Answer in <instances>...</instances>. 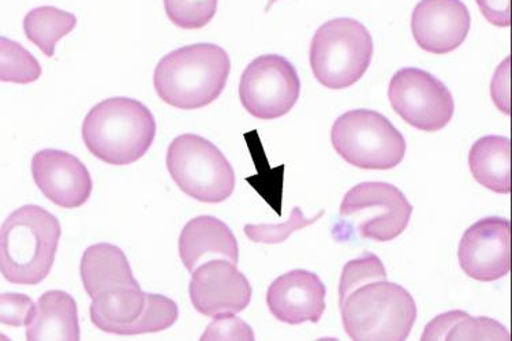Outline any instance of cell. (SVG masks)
<instances>
[{"label":"cell","mask_w":512,"mask_h":341,"mask_svg":"<svg viewBox=\"0 0 512 341\" xmlns=\"http://www.w3.org/2000/svg\"><path fill=\"white\" fill-rule=\"evenodd\" d=\"M0 80L13 84H32L41 77L39 61L17 41L0 39Z\"/></svg>","instance_id":"603a6c76"},{"label":"cell","mask_w":512,"mask_h":341,"mask_svg":"<svg viewBox=\"0 0 512 341\" xmlns=\"http://www.w3.org/2000/svg\"><path fill=\"white\" fill-rule=\"evenodd\" d=\"M62 228L52 213L25 205L7 217L2 226L0 269L11 284L37 286L54 266Z\"/></svg>","instance_id":"277c9868"},{"label":"cell","mask_w":512,"mask_h":341,"mask_svg":"<svg viewBox=\"0 0 512 341\" xmlns=\"http://www.w3.org/2000/svg\"><path fill=\"white\" fill-rule=\"evenodd\" d=\"M189 295L198 313L216 317L244 311L252 301V287L233 262L211 260L192 273Z\"/></svg>","instance_id":"4fadbf2b"},{"label":"cell","mask_w":512,"mask_h":341,"mask_svg":"<svg viewBox=\"0 0 512 341\" xmlns=\"http://www.w3.org/2000/svg\"><path fill=\"white\" fill-rule=\"evenodd\" d=\"M511 56L504 59L493 74L491 82V96L497 110L504 115H511L512 96H511Z\"/></svg>","instance_id":"83f0119b"},{"label":"cell","mask_w":512,"mask_h":341,"mask_svg":"<svg viewBox=\"0 0 512 341\" xmlns=\"http://www.w3.org/2000/svg\"><path fill=\"white\" fill-rule=\"evenodd\" d=\"M80 275L91 299L121 288L140 287L134 279L126 254L110 243H97L84 251Z\"/></svg>","instance_id":"ac0fdd59"},{"label":"cell","mask_w":512,"mask_h":341,"mask_svg":"<svg viewBox=\"0 0 512 341\" xmlns=\"http://www.w3.org/2000/svg\"><path fill=\"white\" fill-rule=\"evenodd\" d=\"M275 2H278V0H269L267 10H269V7H271L272 5H274V3H275Z\"/></svg>","instance_id":"f546056e"},{"label":"cell","mask_w":512,"mask_h":341,"mask_svg":"<svg viewBox=\"0 0 512 341\" xmlns=\"http://www.w3.org/2000/svg\"><path fill=\"white\" fill-rule=\"evenodd\" d=\"M388 99L403 121L426 133L444 129L454 116L450 89L418 67L396 71L388 86Z\"/></svg>","instance_id":"8fae6325"},{"label":"cell","mask_w":512,"mask_h":341,"mask_svg":"<svg viewBox=\"0 0 512 341\" xmlns=\"http://www.w3.org/2000/svg\"><path fill=\"white\" fill-rule=\"evenodd\" d=\"M167 170L186 196L205 204L229 200L235 172L222 151L196 134H182L168 146Z\"/></svg>","instance_id":"ba28073f"},{"label":"cell","mask_w":512,"mask_h":341,"mask_svg":"<svg viewBox=\"0 0 512 341\" xmlns=\"http://www.w3.org/2000/svg\"><path fill=\"white\" fill-rule=\"evenodd\" d=\"M81 339L78 307L65 291H47L40 296L26 325L28 341H78Z\"/></svg>","instance_id":"d6986e66"},{"label":"cell","mask_w":512,"mask_h":341,"mask_svg":"<svg viewBox=\"0 0 512 341\" xmlns=\"http://www.w3.org/2000/svg\"><path fill=\"white\" fill-rule=\"evenodd\" d=\"M472 28L462 0H421L411 16V32L421 50L446 55L458 50Z\"/></svg>","instance_id":"9a60e30c"},{"label":"cell","mask_w":512,"mask_h":341,"mask_svg":"<svg viewBox=\"0 0 512 341\" xmlns=\"http://www.w3.org/2000/svg\"><path fill=\"white\" fill-rule=\"evenodd\" d=\"M230 56L216 44H190L160 59L153 85L160 99L178 110H200L226 88Z\"/></svg>","instance_id":"7a4b0ae2"},{"label":"cell","mask_w":512,"mask_h":341,"mask_svg":"<svg viewBox=\"0 0 512 341\" xmlns=\"http://www.w3.org/2000/svg\"><path fill=\"white\" fill-rule=\"evenodd\" d=\"M179 257L190 273L209 257H222L238 265L237 238L226 223L213 216H198L190 220L178 242Z\"/></svg>","instance_id":"e0dca14e"},{"label":"cell","mask_w":512,"mask_h":341,"mask_svg":"<svg viewBox=\"0 0 512 341\" xmlns=\"http://www.w3.org/2000/svg\"><path fill=\"white\" fill-rule=\"evenodd\" d=\"M163 3L168 20L186 31L204 28L218 10V0H163Z\"/></svg>","instance_id":"cb8c5ba5"},{"label":"cell","mask_w":512,"mask_h":341,"mask_svg":"<svg viewBox=\"0 0 512 341\" xmlns=\"http://www.w3.org/2000/svg\"><path fill=\"white\" fill-rule=\"evenodd\" d=\"M343 328L354 341H405L417 320L410 292L387 273L339 287Z\"/></svg>","instance_id":"6da1fadb"},{"label":"cell","mask_w":512,"mask_h":341,"mask_svg":"<svg viewBox=\"0 0 512 341\" xmlns=\"http://www.w3.org/2000/svg\"><path fill=\"white\" fill-rule=\"evenodd\" d=\"M511 127H512V123H511Z\"/></svg>","instance_id":"1f68e13d"},{"label":"cell","mask_w":512,"mask_h":341,"mask_svg":"<svg viewBox=\"0 0 512 341\" xmlns=\"http://www.w3.org/2000/svg\"><path fill=\"white\" fill-rule=\"evenodd\" d=\"M323 215L324 211H321L319 215L312 217V219H306L300 206H295L291 211L289 220L282 224H246L244 231L245 235L254 243L278 245V243L286 241L293 232L316 223Z\"/></svg>","instance_id":"d4e9b609"},{"label":"cell","mask_w":512,"mask_h":341,"mask_svg":"<svg viewBox=\"0 0 512 341\" xmlns=\"http://www.w3.org/2000/svg\"><path fill=\"white\" fill-rule=\"evenodd\" d=\"M155 116L141 101L112 97L96 104L82 123V140L93 156L110 166H129L151 149Z\"/></svg>","instance_id":"3957f363"},{"label":"cell","mask_w":512,"mask_h":341,"mask_svg":"<svg viewBox=\"0 0 512 341\" xmlns=\"http://www.w3.org/2000/svg\"><path fill=\"white\" fill-rule=\"evenodd\" d=\"M200 340L253 341L256 339H254L252 328L241 318L234 317V314H220V316L213 317V321L207 326Z\"/></svg>","instance_id":"484cf974"},{"label":"cell","mask_w":512,"mask_h":341,"mask_svg":"<svg viewBox=\"0 0 512 341\" xmlns=\"http://www.w3.org/2000/svg\"><path fill=\"white\" fill-rule=\"evenodd\" d=\"M459 265L467 276L482 283L506 277L512 268V226L503 217H485L463 234Z\"/></svg>","instance_id":"7c38bea8"},{"label":"cell","mask_w":512,"mask_h":341,"mask_svg":"<svg viewBox=\"0 0 512 341\" xmlns=\"http://www.w3.org/2000/svg\"><path fill=\"white\" fill-rule=\"evenodd\" d=\"M373 39L361 22L335 18L321 25L310 44V67L328 89H346L361 80L371 66Z\"/></svg>","instance_id":"8992f818"},{"label":"cell","mask_w":512,"mask_h":341,"mask_svg":"<svg viewBox=\"0 0 512 341\" xmlns=\"http://www.w3.org/2000/svg\"><path fill=\"white\" fill-rule=\"evenodd\" d=\"M332 146L351 166L362 170H392L406 156V140L383 114L351 110L336 119Z\"/></svg>","instance_id":"52a82bcc"},{"label":"cell","mask_w":512,"mask_h":341,"mask_svg":"<svg viewBox=\"0 0 512 341\" xmlns=\"http://www.w3.org/2000/svg\"><path fill=\"white\" fill-rule=\"evenodd\" d=\"M511 62H512V44H511Z\"/></svg>","instance_id":"4dcf8cb0"},{"label":"cell","mask_w":512,"mask_h":341,"mask_svg":"<svg viewBox=\"0 0 512 341\" xmlns=\"http://www.w3.org/2000/svg\"><path fill=\"white\" fill-rule=\"evenodd\" d=\"M411 213L413 206L398 187L362 182L343 198L334 235L339 242L354 236L366 241H394L409 226Z\"/></svg>","instance_id":"5b68a950"},{"label":"cell","mask_w":512,"mask_h":341,"mask_svg":"<svg viewBox=\"0 0 512 341\" xmlns=\"http://www.w3.org/2000/svg\"><path fill=\"white\" fill-rule=\"evenodd\" d=\"M92 324L102 332L137 336L166 331L177 322V303L167 296L138 288H121L92 299Z\"/></svg>","instance_id":"9c48e42d"},{"label":"cell","mask_w":512,"mask_h":341,"mask_svg":"<svg viewBox=\"0 0 512 341\" xmlns=\"http://www.w3.org/2000/svg\"><path fill=\"white\" fill-rule=\"evenodd\" d=\"M422 341L433 340H511L506 326L488 317H472L466 311L440 314L425 326Z\"/></svg>","instance_id":"44dd1931"},{"label":"cell","mask_w":512,"mask_h":341,"mask_svg":"<svg viewBox=\"0 0 512 341\" xmlns=\"http://www.w3.org/2000/svg\"><path fill=\"white\" fill-rule=\"evenodd\" d=\"M485 20L497 26L508 28L512 24V0H476Z\"/></svg>","instance_id":"f1b7e54d"},{"label":"cell","mask_w":512,"mask_h":341,"mask_svg":"<svg viewBox=\"0 0 512 341\" xmlns=\"http://www.w3.org/2000/svg\"><path fill=\"white\" fill-rule=\"evenodd\" d=\"M469 168L481 186L497 194L512 190V144L510 138L487 136L474 142L469 152Z\"/></svg>","instance_id":"ffe728a7"},{"label":"cell","mask_w":512,"mask_h":341,"mask_svg":"<svg viewBox=\"0 0 512 341\" xmlns=\"http://www.w3.org/2000/svg\"><path fill=\"white\" fill-rule=\"evenodd\" d=\"M31 170L43 196L59 208H81L91 197L92 176L85 164L71 153L43 149L33 156Z\"/></svg>","instance_id":"5bb4252c"},{"label":"cell","mask_w":512,"mask_h":341,"mask_svg":"<svg viewBox=\"0 0 512 341\" xmlns=\"http://www.w3.org/2000/svg\"><path fill=\"white\" fill-rule=\"evenodd\" d=\"M327 290L316 273L294 269L279 276L268 288L272 316L289 325L317 324L325 311Z\"/></svg>","instance_id":"2e32d148"},{"label":"cell","mask_w":512,"mask_h":341,"mask_svg":"<svg viewBox=\"0 0 512 341\" xmlns=\"http://www.w3.org/2000/svg\"><path fill=\"white\" fill-rule=\"evenodd\" d=\"M300 93L297 69L280 55H261L254 59L239 81L242 106L260 121H274L289 114Z\"/></svg>","instance_id":"30bf717a"},{"label":"cell","mask_w":512,"mask_h":341,"mask_svg":"<svg viewBox=\"0 0 512 341\" xmlns=\"http://www.w3.org/2000/svg\"><path fill=\"white\" fill-rule=\"evenodd\" d=\"M35 306L32 299L24 294H3L0 298V322L13 328L26 326Z\"/></svg>","instance_id":"4316f807"},{"label":"cell","mask_w":512,"mask_h":341,"mask_svg":"<svg viewBox=\"0 0 512 341\" xmlns=\"http://www.w3.org/2000/svg\"><path fill=\"white\" fill-rule=\"evenodd\" d=\"M76 25L74 14L52 6L36 7L24 18L25 36L48 58L55 55L58 41L73 32Z\"/></svg>","instance_id":"7402d4cb"}]
</instances>
